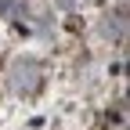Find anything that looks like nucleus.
I'll use <instances>...</instances> for the list:
<instances>
[{
    "label": "nucleus",
    "instance_id": "1",
    "mask_svg": "<svg viewBox=\"0 0 130 130\" xmlns=\"http://www.w3.org/2000/svg\"><path fill=\"white\" fill-rule=\"evenodd\" d=\"M7 83H11V90H18V94H32L36 83H40V69H36L32 61H18V65L11 69Z\"/></svg>",
    "mask_w": 130,
    "mask_h": 130
}]
</instances>
